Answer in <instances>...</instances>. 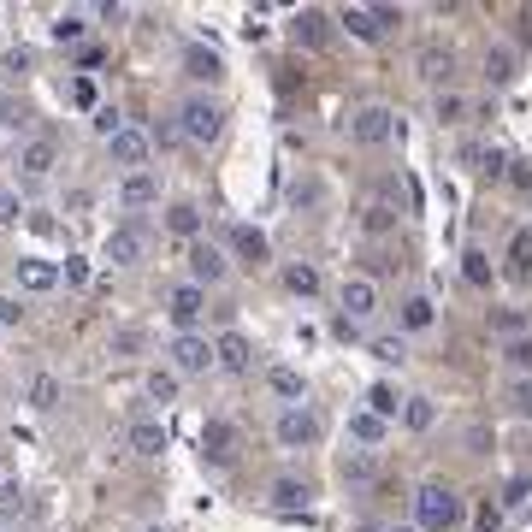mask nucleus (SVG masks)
<instances>
[{
    "label": "nucleus",
    "instance_id": "obj_1",
    "mask_svg": "<svg viewBox=\"0 0 532 532\" xmlns=\"http://www.w3.org/2000/svg\"><path fill=\"white\" fill-rule=\"evenodd\" d=\"M462 521V497L444 485V479H426L420 491H414V527L420 532H450Z\"/></svg>",
    "mask_w": 532,
    "mask_h": 532
},
{
    "label": "nucleus",
    "instance_id": "obj_2",
    "mask_svg": "<svg viewBox=\"0 0 532 532\" xmlns=\"http://www.w3.org/2000/svg\"><path fill=\"white\" fill-rule=\"evenodd\" d=\"M178 136L196 142V148H213V142L225 136V107H219L213 95H190V101L178 107Z\"/></svg>",
    "mask_w": 532,
    "mask_h": 532
},
{
    "label": "nucleus",
    "instance_id": "obj_3",
    "mask_svg": "<svg viewBox=\"0 0 532 532\" xmlns=\"http://www.w3.org/2000/svg\"><path fill=\"white\" fill-rule=\"evenodd\" d=\"M142 255H148V225L142 219L113 225L107 243H101V261H113V266H142Z\"/></svg>",
    "mask_w": 532,
    "mask_h": 532
},
{
    "label": "nucleus",
    "instance_id": "obj_4",
    "mask_svg": "<svg viewBox=\"0 0 532 532\" xmlns=\"http://www.w3.org/2000/svg\"><path fill=\"white\" fill-rule=\"evenodd\" d=\"M166 355H172V373H178V379H201V373H213V343H207L201 332H178Z\"/></svg>",
    "mask_w": 532,
    "mask_h": 532
},
{
    "label": "nucleus",
    "instance_id": "obj_5",
    "mask_svg": "<svg viewBox=\"0 0 532 532\" xmlns=\"http://www.w3.org/2000/svg\"><path fill=\"white\" fill-rule=\"evenodd\" d=\"M272 438L284 444V450H308V444H320V414L314 408H284L278 420H272Z\"/></svg>",
    "mask_w": 532,
    "mask_h": 532
},
{
    "label": "nucleus",
    "instance_id": "obj_6",
    "mask_svg": "<svg viewBox=\"0 0 532 532\" xmlns=\"http://www.w3.org/2000/svg\"><path fill=\"white\" fill-rule=\"evenodd\" d=\"M349 136H355L361 148H385V142L397 136V113H391L385 101H367V107L349 119Z\"/></svg>",
    "mask_w": 532,
    "mask_h": 532
},
{
    "label": "nucleus",
    "instance_id": "obj_7",
    "mask_svg": "<svg viewBox=\"0 0 532 532\" xmlns=\"http://www.w3.org/2000/svg\"><path fill=\"white\" fill-rule=\"evenodd\" d=\"M148 148H154V136L136 131V125H119V131L107 136V160L125 166V172H148Z\"/></svg>",
    "mask_w": 532,
    "mask_h": 532
},
{
    "label": "nucleus",
    "instance_id": "obj_8",
    "mask_svg": "<svg viewBox=\"0 0 532 532\" xmlns=\"http://www.w3.org/2000/svg\"><path fill=\"white\" fill-rule=\"evenodd\" d=\"M337 308H343V326L373 320V314H379V284H373V278H343V284H337Z\"/></svg>",
    "mask_w": 532,
    "mask_h": 532
},
{
    "label": "nucleus",
    "instance_id": "obj_9",
    "mask_svg": "<svg viewBox=\"0 0 532 532\" xmlns=\"http://www.w3.org/2000/svg\"><path fill=\"white\" fill-rule=\"evenodd\" d=\"M201 314H207V290H196V284H172V290H166V320H172L178 332H196Z\"/></svg>",
    "mask_w": 532,
    "mask_h": 532
},
{
    "label": "nucleus",
    "instance_id": "obj_10",
    "mask_svg": "<svg viewBox=\"0 0 532 532\" xmlns=\"http://www.w3.org/2000/svg\"><path fill=\"white\" fill-rule=\"evenodd\" d=\"M225 272H231L225 249H219V243H207V237H196V243H190V284H196V290L225 284Z\"/></svg>",
    "mask_w": 532,
    "mask_h": 532
},
{
    "label": "nucleus",
    "instance_id": "obj_11",
    "mask_svg": "<svg viewBox=\"0 0 532 532\" xmlns=\"http://www.w3.org/2000/svg\"><path fill=\"white\" fill-rule=\"evenodd\" d=\"M213 367H225V373H249V367H255V343L237 332V326H225V332L213 337Z\"/></svg>",
    "mask_w": 532,
    "mask_h": 532
},
{
    "label": "nucleus",
    "instance_id": "obj_12",
    "mask_svg": "<svg viewBox=\"0 0 532 532\" xmlns=\"http://www.w3.org/2000/svg\"><path fill=\"white\" fill-rule=\"evenodd\" d=\"M18 166H24V178H48V172L60 166V142H54V136H30V142H18Z\"/></svg>",
    "mask_w": 532,
    "mask_h": 532
},
{
    "label": "nucleus",
    "instance_id": "obj_13",
    "mask_svg": "<svg viewBox=\"0 0 532 532\" xmlns=\"http://www.w3.org/2000/svg\"><path fill=\"white\" fill-rule=\"evenodd\" d=\"M450 71H456V54H450V42H420V54H414V77H426V83H450Z\"/></svg>",
    "mask_w": 532,
    "mask_h": 532
},
{
    "label": "nucleus",
    "instance_id": "obj_14",
    "mask_svg": "<svg viewBox=\"0 0 532 532\" xmlns=\"http://www.w3.org/2000/svg\"><path fill=\"white\" fill-rule=\"evenodd\" d=\"M201 450H207V462H237V426L231 420H207L201 426Z\"/></svg>",
    "mask_w": 532,
    "mask_h": 532
},
{
    "label": "nucleus",
    "instance_id": "obj_15",
    "mask_svg": "<svg viewBox=\"0 0 532 532\" xmlns=\"http://www.w3.org/2000/svg\"><path fill=\"white\" fill-rule=\"evenodd\" d=\"M272 509H284V515H296V509H308V497H314V485L308 479H296V473H284V479H272Z\"/></svg>",
    "mask_w": 532,
    "mask_h": 532
},
{
    "label": "nucleus",
    "instance_id": "obj_16",
    "mask_svg": "<svg viewBox=\"0 0 532 532\" xmlns=\"http://www.w3.org/2000/svg\"><path fill=\"white\" fill-rule=\"evenodd\" d=\"M119 201L125 207H154L160 201V172H125V184H119Z\"/></svg>",
    "mask_w": 532,
    "mask_h": 532
},
{
    "label": "nucleus",
    "instance_id": "obj_17",
    "mask_svg": "<svg viewBox=\"0 0 532 532\" xmlns=\"http://www.w3.org/2000/svg\"><path fill=\"white\" fill-rule=\"evenodd\" d=\"M320 284H326V278H320V266H314V261H290V266H284V290H290V296L314 302V296H320Z\"/></svg>",
    "mask_w": 532,
    "mask_h": 532
},
{
    "label": "nucleus",
    "instance_id": "obj_18",
    "mask_svg": "<svg viewBox=\"0 0 532 532\" xmlns=\"http://www.w3.org/2000/svg\"><path fill=\"white\" fill-rule=\"evenodd\" d=\"M373 473H379L373 450H343V456H337V479H343V485H373Z\"/></svg>",
    "mask_w": 532,
    "mask_h": 532
},
{
    "label": "nucleus",
    "instance_id": "obj_19",
    "mask_svg": "<svg viewBox=\"0 0 532 532\" xmlns=\"http://www.w3.org/2000/svg\"><path fill=\"white\" fill-rule=\"evenodd\" d=\"M166 231L184 237V243H196L201 237V207L196 201H172V207H166Z\"/></svg>",
    "mask_w": 532,
    "mask_h": 532
},
{
    "label": "nucleus",
    "instance_id": "obj_20",
    "mask_svg": "<svg viewBox=\"0 0 532 532\" xmlns=\"http://www.w3.org/2000/svg\"><path fill=\"white\" fill-rule=\"evenodd\" d=\"M18 284H24L30 296H48V290L60 284V266L54 261H18Z\"/></svg>",
    "mask_w": 532,
    "mask_h": 532
},
{
    "label": "nucleus",
    "instance_id": "obj_21",
    "mask_svg": "<svg viewBox=\"0 0 532 532\" xmlns=\"http://www.w3.org/2000/svg\"><path fill=\"white\" fill-rule=\"evenodd\" d=\"M184 71H190V77H196V83H219V77H225V60H219V54H213V48H184Z\"/></svg>",
    "mask_w": 532,
    "mask_h": 532
},
{
    "label": "nucleus",
    "instance_id": "obj_22",
    "mask_svg": "<svg viewBox=\"0 0 532 532\" xmlns=\"http://www.w3.org/2000/svg\"><path fill=\"white\" fill-rule=\"evenodd\" d=\"M266 391H272V397H284L290 408L308 397V385H302V373H296V367H266Z\"/></svg>",
    "mask_w": 532,
    "mask_h": 532
},
{
    "label": "nucleus",
    "instance_id": "obj_23",
    "mask_svg": "<svg viewBox=\"0 0 532 532\" xmlns=\"http://www.w3.org/2000/svg\"><path fill=\"white\" fill-rule=\"evenodd\" d=\"M326 24H332V18H326L320 6H302L290 30H296V42H302V48H320V42H326Z\"/></svg>",
    "mask_w": 532,
    "mask_h": 532
},
{
    "label": "nucleus",
    "instance_id": "obj_24",
    "mask_svg": "<svg viewBox=\"0 0 532 532\" xmlns=\"http://www.w3.org/2000/svg\"><path fill=\"white\" fill-rule=\"evenodd\" d=\"M131 450L136 456H166V426H160V420H136L131 426Z\"/></svg>",
    "mask_w": 532,
    "mask_h": 532
},
{
    "label": "nucleus",
    "instance_id": "obj_25",
    "mask_svg": "<svg viewBox=\"0 0 532 532\" xmlns=\"http://www.w3.org/2000/svg\"><path fill=\"white\" fill-rule=\"evenodd\" d=\"M432 320H438V302L432 296H408L402 302V332H432Z\"/></svg>",
    "mask_w": 532,
    "mask_h": 532
},
{
    "label": "nucleus",
    "instance_id": "obj_26",
    "mask_svg": "<svg viewBox=\"0 0 532 532\" xmlns=\"http://www.w3.org/2000/svg\"><path fill=\"white\" fill-rule=\"evenodd\" d=\"M385 432H391V426H385L379 414H367V408H361V414H349V438H355L361 450H373V444H385Z\"/></svg>",
    "mask_w": 532,
    "mask_h": 532
},
{
    "label": "nucleus",
    "instance_id": "obj_27",
    "mask_svg": "<svg viewBox=\"0 0 532 532\" xmlns=\"http://www.w3.org/2000/svg\"><path fill=\"white\" fill-rule=\"evenodd\" d=\"M231 249H237V255H243L249 266H261V261H266V237L255 231V225H231Z\"/></svg>",
    "mask_w": 532,
    "mask_h": 532
},
{
    "label": "nucleus",
    "instance_id": "obj_28",
    "mask_svg": "<svg viewBox=\"0 0 532 532\" xmlns=\"http://www.w3.org/2000/svg\"><path fill=\"white\" fill-rule=\"evenodd\" d=\"M432 420H438L432 397H402V426L408 432H432Z\"/></svg>",
    "mask_w": 532,
    "mask_h": 532
},
{
    "label": "nucleus",
    "instance_id": "obj_29",
    "mask_svg": "<svg viewBox=\"0 0 532 532\" xmlns=\"http://www.w3.org/2000/svg\"><path fill=\"white\" fill-rule=\"evenodd\" d=\"M337 24H343L355 42H379V30H373V12H367V6H343V12H337Z\"/></svg>",
    "mask_w": 532,
    "mask_h": 532
},
{
    "label": "nucleus",
    "instance_id": "obj_30",
    "mask_svg": "<svg viewBox=\"0 0 532 532\" xmlns=\"http://www.w3.org/2000/svg\"><path fill=\"white\" fill-rule=\"evenodd\" d=\"M361 225H367L373 237H385V231L397 225V207H391V201H385V196H373V201H367V207H361Z\"/></svg>",
    "mask_w": 532,
    "mask_h": 532
},
{
    "label": "nucleus",
    "instance_id": "obj_31",
    "mask_svg": "<svg viewBox=\"0 0 532 532\" xmlns=\"http://www.w3.org/2000/svg\"><path fill=\"white\" fill-rule=\"evenodd\" d=\"M367 414H379V420L391 426V420L402 414V397L391 391V385H367Z\"/></svg>",
    "mask_w": 532,
    "mask_h": 532
},
{
    "label": "nucleus",
    "instance_id": "obj_32",
    "mask_svg": "<svg viewBox=\"0 0 532 532\" xmlns=\"http://www.w3.org/2000/svg\"><path fill=\"white\" fill-rule=\"evenodd\" d=\"M432 119H438V125H462V119H467V95H456V89H438Z\"/></svg>",
    "mask_w": 532,
    "mask_h": 532
},
{
    "label": "nucleus",
    "instance_id": "obj_33",
    "mask_svg": "<svg viewBox=\"0 0 532 532\" xmlns=\"http://www.w3.org/2000/svg\"><path fill=\"white\" fill-rule=\"evenodd\" d=\"M30 408H36V414L60 408V379H54V373H36V379H30Z\"/></svg>",
    "mask_w": 532,
    "mask_h": 532
},
{
    "label": "nucleus",
    "instance_id": "obj_34",
    "mask_svg": "<svg viewBox=\"0 0 532 532\" xmlns=\"http://www.w3.org/2000/svg\"><path fill=\"white\" fill-rule=\"evenodd\" d=\"M485 77L503 89V83H515V48H491L485 54Z\"/></svg>",
    "mask_w": 532,
    "mask_h": 532
},
{
    "label": "nucleus",
    "instance_id": "obj_35",
    "mask_svg": "<svg viewBox=\"0 0 532 532\" xmlns=\"http://www.w3.org/2000/svg\"><path fill=\"white\" fill-rule=\"evenodd\" d=\"M24 503H30V497H24V485H18V479H6V485H0V521H18V515H24Z\"/></svg>",
    "mask_w": 532,
    "mask_h": 532
},
{
    "label": "nucleus",
    "instance_id": "obj_36",
    "mask_svg": "<svg viewBox=\"0 0 532 532\" xmlns=\"http://www.w3.org/2000/svg\"><path fill=\"white\" fill-rule=\"evenodd\" d=\"M148 397L172 402V397H178V373H172V367H154V373H148Z\"/></svg>",
    "mask_w": 532,
    "mask_h": 532
},
{
    "label": "nucleus",
    "instance_id": "obj_37",
    "mask_svg": "<svg viewBox=\"0 0 532 532\" xmlns=\"http://www.w3.org/2000/svg\"><path fill=\"white\" fill-rule=\"evenodd\" d=\"M83 30H89L83 12H60V18H54V42H83Z\"/></svg>",
    "mask_w": 532,
    "mask_h": 532
},
{
    "label": "nucleus",
    "instance_id": "obj_38",
    "mask_svg": "<svg viewBox=\"0 0 532 532\" xmlns=\"http://www.w3.org/2000/svg\"><path fill=\"white\" fill-rule=\"evenodd\" d=\"M503 361H509L515 373H532V337H509V343H503Z\"/></svg>",
    "mask_w": 532,
    "mask_h": 532
},
{
    "label": "nucleus",
    "instance_id": "obj_39",
    "mask_svg": "<svg viewBox=\"0 0 532 532\" xmlns=\"http://www.w3.org/2000/svg\"><path fill=\"white\" fill-rule=\"evenodd\" d=\"M373 355L391 361V367H402V361H408V343H402V337H373Z\"/></svg>",
    "mask_w": 532,
    "mask_h": 532
},
{
    "label": "nucleus",
    "instance_id": "obj_40",
    "mask_svg": "<svg viewBox=\"0 0 532 532\" xmlns=\"http://www.w3.org/2000/svg\"><path fill=\"white\" fill-rule=\"evenodd\" d=\"M509 408H515L521 420H532V379H515V385H509Z\"/></svg>",
    "mask_w": 532,
    "mask_h": 532
},
{
    "label": "nucleus",
    "instance_id": "obj_41",
    "mask_svg": "<svg viewBox=\"0 0 532 532\" xmlns=\"http://www.w3.org/2000/svg\"><path fill=\"white\" fill-rule=\"evenodd\" d=\"M462 272H467V284H491V266H485L479 249H467V255H462Z\"/></svg>",
    "mask_w": 532,
    "mask_h": 532
},
{
    "label": "nucleus",
    "instance_id": "obj_42",
    "mask_svg": "<svg viewBox=\"0 0 532 532\" xmlns=\"http://www.w3.org/2000/svg\"><path fill=\"white\" fill-rule=\"evenodd\" d=\"M509 261H515V272H527V266H532V231H515V243H509Z\"/></svg>",
    "mask_w": 532,
    "mask_h": 532
},
{
    "label": "nucleus",
    "instance_id": "obj_43",
    "mask_svg": "<svg viewBox=\"0 0 532 532\" xmlns=\"http://www.w3.org/2000/svg\"><path fill=\"white\" fill-rule=\"evenodd\" d=\"M527 491H532L527 473H521V479H509V485H503V509H521V503H527Z\"/></svg>",
    "mask_w": 532,
    "mask_h": 532
},
{
    "label": "nucleus",
    "instance_id": "obj_44",
    "mask_svg": "<svg viewBox=\"0 0 532 532\" xmlns=\"http://www.w3.org/2000/svg\"><path fill=\"white\" fill-rule=\"evenodd\" d=\"M367 12H373V30H379V36L402 24V6H367Z\"/></svg>",
    "mask_w": 532,
    "mask_h": 532
},
{
    "label": "nucleus",
    "instance_id": "obj_45",
    "mask_svg": "<svg viewBox=\"0 0 532 532\" xmlns=\"http://www.w3.org/2000/svg\"><path fill=\"white\" fill-rule=\"evenodd\" d=\"M473 521H479V532H497V527H503V503H491V497H485Z\"/></svg>",
    "mask_w": 532,
    "mask_h": 532
},
{
    "label": "nucleus",
    "instance_id": "obj_46",
    "mask_svg": "<svg viewBox=\"0 0 532 532\" xmlns=\"http://www.w3.org/2000/svg\"><path fill=\"white\" fill-rule=\"evenodd\" d=\"M497 332L503 337H527V320H521L515 308H503V314H497Z\"/></svg>",
    "mask_w": 532,
    "mask_h": 532
},
{
    "label": "nucleus",
    "instance_id": "obj_47",
    "mask_svg": "<svg viewBox=\"0 0 532 532\" xmlns=\"http://www.w3.org/2000/svg\"><path fill=\"white\" fill-rule=\"evenodd\" d=\"M95 131L113 136V131H119V113H113V107H95Z\"/></svg>",
    "mask_w": 532,
    "mask_h": 532
},
{
    "label": "nucleus",
    "instance_id": "obj_48",
    "mask_svg": "<svg viewBox=\"0 0 532 532\" xmlns=\"http://www.w3.org/2000/svg\"><path fill=\"white\" fill-rule=\"evenodd\" d=\"M509 184H515V190H532V172H527V160H509Z\"/></svg>",
    "mask_w": 532,
    "mask_h": 532
},
{
    "label": "nucleus",
    "instance_id": "obj_49",
    "mask_svg": "<svg viewBox=\"0 0 532 532\" xmlns=\"http://www.w3.org/2000/svg\"><path fill=\"white\" fill-rule=\"evenodd\" d=\"M18 213H24V201H18V196H6V190H0V225H12Z\"/></svg>",
    "mask_w": 532,
    "mask_h": 532
},
{
    "label": "nucleus",
    "instance_id": "obj_50",
    "mask_svg": "<svg viewBox=\"0 0 532 532\" xmlns=\"http://www.w3.org/2000/svg\"><path fill=\"white\" fill-rule=\"evenodd\" d=\"M18 320H24V308H18V302H0V332H12Z\"/></svg>",
    "mask_w": 532,
    "mask_h": 532
},
{
    "label": "nucleus",
    "instance_id": "obj_51",
    "mask_svg": "<svg viewBox=\"0 0 532 532\" xmlns=\"http://www.w3.org/2000/svg\"><path fill=\"white\" fill-rule=\"evenodd\" d=\"M60 278H66V284H83V278H89V266H83V261H66V272H60Z\"/></svg>",
    "mask_w": 532,
    "mask_h": 532
},
{
    "label": "nucleus",
    "instance_id": "obj_52",
    "mask_svg": "<svg viewBox=\"0 0 532 532\" xmlns=\"http://www.w3.org/2000/svg\"><path fill=\"white\" fill-rule=\"evenodd\" d=\"M142 532H166V527H142Z\"/></svg>",
    "mask_w": 532,
    "mask_h": 532
},
{
    "label": "nucleus",
    "instance_id": "obj_53",
    "mask_svg": "<svg viewBox=\"0 0 532 532\" xmlns=\"http://www.w3.org/2000/svg\"><path fill=\"white\" fill-rule=\"evenodd\" d=\"M385 532H408V527H385Z\"/></svg>",
    "mask_w": 532,
    "mask_h": 532
},
{
    "label": "nucleus",
    "instance_id": "obj_54",
    "mask_svg": "<svg viewBox=\"0 0 532 532\" xmlns=\"http://www.w3.org/2000/svg\"><path fill=\"white\" fill-rule=\"evenodd\" d=\"M0 456H6V450H0Z\"/></svg>",
    "mask_w": 532,
    "mask_h": 532
}]
</instances>
